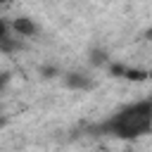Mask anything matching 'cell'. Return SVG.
Here are the masks:
<instances>
[{
	"mask_svg": "<svg viewBox=\"0 0 152 152\" xmlns=\"http://www.w3.org/2000/svg\"><path fill=\"white\" fill-rule=\"evenodd\" d=\"M145 38H147V40H152V28H147V31H145Z\"/></svg>",
	"mask_w": 152,
	"mask_h": 152,
	"instance_id": "6",
	"label": "cell"
},
{
	"mask_svg": "<svg viewBox=\"0 0 152 152\" xmlns=\"http://www.w3.org/2000/svg\"><path fill=\"white\" fill-rule=\"evenodd\" d=\"M10 26H12V31H14L19 38H33V36L38 33V26H36L33 19H28V17H17V19L10 21Z\"/></svg>",
	"mask_w": 152,
	"mask_h": 152,
	"instance_id": "2",
	"label": "cell"
},
{
	"mask_svg": "<svg viewBox=\"0 0 152 152\" xmlns=\"http://www.w3.org/2000/svg\"><path fill=\"white\" fill-rule=\"evenodd\" d=\"M64 83H66V88H71V90H90V88H93V78H90L88 74H83V71H71V74H66V76H64Z\"/></svg>",
	"mask_w": 152,
	"mask_h": 152,
	"instance_id": "3",
	"label": "cell"
},
{
	"mask_svg": "<svg viewBox=\"0 0 152 152\" xmlns=\"http://www.w3.org/2000/svg\"><path fill=\"white\" fill-rule=\"evenodd\" d=\"M0 2H7V0H0Z\"/></svg>",
	"mask_w": 152,
	"mask_h": 152,
	"instance_id": "8",
	"label": "cell"
},
{
	"mask_svg": "<svg viewBox=\"0 0 152 152\" xmlns=\"http://www.w3.org/2000/svg\"><path fill=\"white\" fill-rule=\"evenodd\" d=\"M90 64H93V66H102V64H107V55H104L102 50H93V52H90Z\"/></svg>",
	"mask_w": 152,
	"mask_h": 152,
	"instance_id": "4",
	"label": "cell"
},
{
	"mask_svg": "<svg viewBox=\"0 0 152 152\" xmlns=\"http://www.w3.org/2000/svg\"><path fill=\"white\" fill-rule=\"evenodd\" d=\"M150 78H152V69H150Z\"/></svg>",
	"mask_w": 152,
	"mask_h": 152,
	"instance_id": "7",
	"label": "cell"
},
{
	"mask_svg": "<svg viewBox=\"0 0 152 152\" xmlns=\"http://www.w3.org/2000/svg\"><path fill=\"white\" fill-rule=\"evenodd\" d=\"M93 133L109 135L116 140H138L147 133H152V97L135 100L121 109H116L112 116L93 126Z\"/></svg>",
	"mask_w": 152,
	"mask_h": 152,
	"instance_id": "1",
	"label": "cell"
},
{
	"mask_svg": "<svg viewBox=\"0 0 152 152\" xmlns=\"http://www.w3.org/2000/svg\"><path fill=\"white\" fill-rule=\"evenodd\" d=\"M43 74H45V78H50V76H55V74H57V69H52V66H45V69H43Z\"/></svg>",
	"mask_w": 152,
	"mask_h": 152,
	"instance_id": "5",
	"label": "cell"
}]
</instances>
